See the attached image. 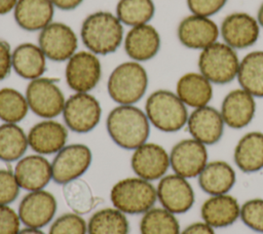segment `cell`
Returning a JSON list of instances; mask_svg holds the SVG:
<instances>
[{
    "mask_svg": "<svg viewBox=\"0 0 263 234\" xmlns=\"http://www.w3.org/2000/svg\"><path fill=\"white\" fill-rule=\"evenodd\" d=\"M92 162L90 148L81 143L67 144L51 160L52 181L61 186L82 178Z\"/></svg>",
    "mask_w": 263,
    "mask_h": 234,
    "instance_id": "cell-9",
    "label": "cell"
},
{
    "mask_svg": "<svg viewBox=\"0 0 263 234\" xmlns=\"http://www.w3.org/2000/svg\"><path fill=\"white\" fill-rule=\"evenodd\" d=\"M18 234H46L45 232L42 231V229H36V228H29V227H24L21 229Z\"/></svg>",
    "mask_w": 263,
    "mask_h": 234,
    "instance_id": "cell-45",
    "label": "cell"
},
{
    "mask_svg": "<svg viewBox=\"0 0 263 234\" xmlns=\"http://www.w3.org/2000/svg\"><path fill=\"white\" fill-rule=\"evenodd\" d=\"M155 13L153 0H119L115 14L123 26L129 28L150 24Z\"/></svg>",
    "mask_w": 263,
    "mask_h": 234,
    "instance_id": "cell-34",
    "label": "cell"
},
{
    "mask_svg": "<svg viewBox=\"0 0 263 234\" xmlns=\"http://www.w3.org/2000/svg\"><path fill=\"white\" fill-rule=\"evenodd\" d=\"M156 194L160 206L176 216L189 211L195 202L194 189L189 179L175 172L166 173L157 181Z\"/></svg>",
    "mask_w": 263,
    "mask_h": 234,
    "instance_id": "cell-11",
    "label": "cell"
},
{
    "mask_svg": "<svg viewBox=\"0 0 263 234\" xmlns=\"http://www.w3.org/2000/svg\"><path fill=\"white\" fill-rule=\"evenodd\" d=\"M25 95L30 111L42 119H54L63 113L66 98L51 78L42 76L29 81Z\"/></svg>",
    "mask_w": 263,
    "mask_h": 234,
    "instance_id": "cell-7",
    "label": "cell"
},
{
    "mask_svg": "<svg viewBox=\"0 0 263 234\" xmlns=\"http://www.w3.org/2000/svg\"><path fill=\"white\" fill-rule=\"evenodd\" d=\"M256 109V98L239 87L230 90L224 96L219 110L226 126L241 129L253 121Z\"/></svg>",
    "mask_w": 263,
    "mask_h": 234,
    "instance_id": "cell-21",
    "label": "cell"
},
{
    "mask_svg": "<svg viewBox=\"0 0 263 234\" xmlns=\"http://www.w3.org/2000/svg\"><path fill=\"white\" fill-rule=\"evenodd\" d=\"M47 57L38 44L25 42L12 49V70L26 80H34L44 75Z\"/></svg>",
    "mask_w": 263,
    "mask_h": 234,
    "instance_id": "cell-28",
    "label": "cell"
},
{
    "mask_svg": "<svg viewBox=\"0 0 263 234\" xmlns=\"http://www.w3.org/2000/svg\"><path fill=\"white\" fill-rule=\"evenodd\" d=\"M180 234H216V232L213 227L203 221H199L185 227L183 230H181Z\"/></svg>",
    "mask_w": 263,
    "mask_h": 234,
    "instance_id": "cell-42",
    "label": "cell"
},
{
    "mask_svg": "<svg viewBox=\"0 0 263 234\" xmlns=\"http://www.w3.org/2000/svg\"><path fill=\"white\" fill-rule=\"evenodd\" d=\"M22 225L17 210L10 205L0 204V234H18Z\"/></svg>",
    "mask_w": 263,
    "mask_h": 234,
    "instance_id": "cell-39",
    "label": "cell"
},
{
    "mask_svg": "<svg viewBox=\"0 0 263 234\" xmlns=\"http://www.w3.org/2000/svg\"><path fill=\"white\" fill-rule=\"evenodd\" d=\"M256 18H257V21H258L259 26H260L261 28H263V2L261 3V5H260L259 8H258Z\"/></svg>",
    "mask_w": 263,
    "mask_h": 234,
    "instance_id": "cell-46",
    "label": "cell"
},
{
    "mask_svg": "<svg viewBox=\"0 0 263 234\" xmlns=\"http://www.w3.org/2000/svg\"><path fill=\"white\" fill-rule=\"evenodd\" d=\"M47 234H87V222L81 215L66 212L50 223Z\"/></svg>",
    "mask_w": 263,
    "mask_h": 234,
    "instance_id": "cell-36",
    "label": "cell"
},
{
    "mask_svg": "<svg viewBox=\"0 0 263 234\" xmlns=\"http://www.w3.org/2000/svg\"><path fill=\"white\" fill-rule=\"evenodd\" d=\"M80 39L85 48L97 55L113 53L123 43V25L115 13L96 11L83 20Z\"/></svg>",
    "mask_w": 263,
    "mask_h": 234,
    "instance_id": "cell-2",
    "label": "cell"
},
{
    "mask_svg": "<svg viewBox=\"0 0 263 234\" xmlns=\"http://www.w3.org/2000/svg\"><path fill=\"white\" fill-rule=\"evenodd\" d=\"M68 127L55 119H42L27 132L29 148L37 154L55 155L68 142Z\"/></svg>",
    "mask_w": 263,
    "mask_h": 234,
    "instance_id": "cell-18",
    "label": "cell"
},
{
    "mask_svg": "<svg viewBox=\"0 0 263 234\" xmlns=\"http://www.w3.org/2000/svg\"><path fill=\"white\" fill-rule=\"evenodd\" d=\"M37 44L47 60L67 62L78 48V36L67 24L51 22L39 32Z\"/></svg>",
    "mask_w": 263,
    "mask_h": 234,
    "instance_id": "cell-12",
    "label": "cell"
},
{
    "mask_svg": "<svg viewBox=\"0 0 263 234\" xmlns=\"http://www.w3.org/2000/svg\"><path fill=\"white\" fill-rule=\"evenodd\" d=\"M12 170L21 189L27 192L45 189L52 181L51 161L37 153L23 156Z\"/></svg>",
    "mask_w": 263,
    "mask_h": 234,
    "instance_id": "cell-20",
    "label": "cell"
},
{
    "mask_svg": "<svg viewBox=\"0 0 263 234\" xmlns=\"http://www.w3.org/2000/svg\"><path fill=\"white\" fill-rule=\"evenodd\" d=\"M219 28L223 42L235 50L253 46L258 41L261 29L257 18L247 12L226 15Z\"/></svg>",
    "mask_w": 263,
    "mask_h": 234,
    "instance_id": "cell-16",
    "label": "cell"
},
{
    "mask_svg": "<svg viewBox=\"0 0 263 234\" xmlns=\"http://www.w3.org/2000/svg\"><path fill=\"white\" fill-rule=\"evenodd\" d=\"M21 190L13 170L0 168V204L10 205L17 199Z\"/></svg>",
    "mask_w": 263,
    "mask_h": 234,
    "instance_id": "cell-38",
    "label": "cell"
},
{
    "mask_svg": "<svg viewBox=\"0 0 263 234\" xmlns=\"http://www.w3.org/2000/svg\"><path fill=\"white\" fill-rule=\"evenodd\" d=\"M228 0H186L187 7L192 14L212 17L218 13Z\"/></svg>",
    "mask_w": 263,
    "mask_h": 234,
    "instance_id": "cell-40",
    "label": "cell"
},
{
    "mask_svg": "<svg viewBox=\"0 0 263 234\" xmlns=\"http://www.w3.org/2000/svg\"><path fill=\"white\" fill-rule=\"evenodd\" d=\"M239 220L249 229L263 234V198H251L241 203Z\"/></svg>",
    "mask_w": 263,
    "mask_h": 234,
    "instance_id": "cell-37",
    "label": "cell"
},
{
    "mask_svg": "<svg viewBox=\"0 0 263 234\" xmlns=\"http://www.w3.org/2000/svg\"><path fill=\"white\" fill-rule=\"evenodd\" d=\"M30 109L25 93L12 87L0 89V120L5 123H20Z\"/></svg>",
    "mask_w": 263,
    "mask_h": 234,
    "instance_id": "cell-35",
    "label": "cell"
},
{
    "mask_svg": "<svg viewBox=\"0 0 263 234\" xmlns=\"http://www.w3.org/2000/svg\"><path fill=\"white\" fill-rule=\"evenodd\" d=\"M240 205L230 193L211 195L201 204V221L214 229L229 227L239 220Z\"/></svg>",
    "mask_w": 263,
    "mask_h": 234,
    "instance_id": "cell-23",
    "label": "cell"
},
{
    "mask_svg": "<svg viewBox=\"0 0 263 234\" xmlns=\"http://www.w3.org/2000/svg\"><path fill=\"white\" fill-rule=\"evenodd\" d=\"M62 116L69 130L76 133H87L100 123L102 107L98 99L90 92H74L66 99Z\"/></svg>",
    "mask_w": 263,
    "mask_h": 234,
    "instance_id": "cell-8",
    "label": "cell"
},
{
    "mask_svg": "<svg viewBox=\"0 0 263 234\" xmlns=\"http://www.w3.org/2000/svg\"><path fill=\"white\" fill-rule=\"evenodd\" d=\"M54 9L50 0H17L13 17L21 29L39 33L53 22Z\"/></svg>",
    "mask_w": 263,
    "mask_h": 234,
    "instance_id": "cell-24",
    "label": "cell"
},
{
    "mask_svg": "<svg viewBox=\"0 0 263 234\" xmlns=\"http://www.w3.org/2000/svg\"><path fill=\"white\" fill-rule=\"evenodd\" d=\"M129 222L126 215L115 208L96 210L87 221V234H128Z\"/></svg>",
    "mask_w": 263,
    "mask_h": 234,
    "instance_id": "cell-31",
    "label": "cell"
},
{
    "mask_svg": "<svg viewBox=\"0 0 263 234\" xmlns=\"http://www.w3.org/2000/svg\"><path fill=\"white\" fill-rule=\"evenodd\" d=\"M199 188L209 196L230 193L236 183L234 167L225 160L209 161L197 177Z\"/></svg>",
    "mask_w": 263,
    "mask_h": 234,
    "instance_id": "cell-25",
    "label": "cell"
},
{
    "mask_svg": "<svg viewBox=\"0 0 263 234\" xmlns=\"http://www.w3.org/2000/svg\"><path fill=\"white\" fill-rule=\"evenodd\" d=\"M122 44L132 61L142 63L157 55L161 46V38L154 26L145 24L130 28L124 35Z\"/></svg>",
    "mask_w": 263,
    "mask_h": 234,
    "instance_id": "cell-22",
    "label": "cell"
},
{
    "mask_svg": "<svg viewBox=\"0 0 263 234\" xmlns=\"http://www.w3.org/2000/svg\"><path fill=\"white\" fill-rule=\"evenodd\" d=\"M225 126L220 110L210 105L192 109L186 123L190 136L206 147L220 142Z\"/></svg>",
    "mask_w": 263,
    "mask_h": 234,
    "instance_id": "cell-19",
    "label": "cell"
},
{
    "mask_svg": "<svg viewBox=\"0 0 263 234\" xmlns=\"http://www.w3.org/2000/svg\"><path fill=\"white\" fill-rule=\"evenodd\" d=\"M151 126L162 132H177L186 127L189 116L187 106L175 91L157 89L151 92L144 109Z\"/></svg>",
    "mask_w": 263,
    "mask_h": 234,
    "instance_id": "cell-3",
    "label": "cell"
},
{
    "mask_svg": "<svg viewBox=\"0 0 263 234\" xmlns=\"http://www.w3.org/2000/svg\"><path fill=\"white\" fill-rule=\"evenodd\" d=\"M236 79L254 98H263V50L251 51L240 60Z\"/></svg>",
    "mask_w": 263,
    "mask_h": 234,
    "instance_id": "cell-29",
    "label": "cell"
},
{
    "mask_svg": "<svg viewBox=\"0 0 263 234\" xmlns=\"http://www.w3.org/2000/svg\"><path fill=\"white\" fill-rule=\"evenodd\" d=\"M29 148L28 134L18 123L0 124V160L3 162H16Z\"/></svg>",
    "mask_w": 263,
    "mask_h": 234,
    "instance_id": "cell-30",
    "label": "cell"
},
{
    "mask_svg": "<svg viewBox=\"0 0 263 234\" xmlns=\"http://www.w3.org/2000/svg\"><path fill=\"white\" fill-rule=\"evenodd\" d=\"M149 77L141 63L127 61L116 66L107 80V91L117 105H136L146 94Z\"/></svg>",
    "mask_w": 263,
    "mask_h": 234,
    "instance_id": "cell-4",
    "label": "cell"
},
{
    "mask_svg": "<svg viewBox=\"0 0 263 234\" xmlns=\"http://www.w3.org/2000/svg\"><path fill=\"white\" fill-rule=\"evenodd\" d=\"M57 209L55 196L42 189L27 192L20 201L17 213L25 227L42 229L54 220Z\"/></svg>",
    "mask_w": 263,
    "mask_h": 234,
    "instance_id": "cell-14",
    "label": "cell"
},
{
    "mask_svg": "<svg viewBox=\"0 0 263 234\" xmlns=\"http://www.w3.org/2000/svg\"><path fill=\"white\" fill-rule=\"evenodd\" d=\"M62 187L64 200L71 211L84 216L96 207L97 198L91 187L84 179H76Z\"/></svg>",
    "mask_w": 263,
    "mask_h": 234,
    "instance_id": "cell-32",
    "label": "cell"
},
{
    "mask_svg": "<svg viewBox=\"0 0 263 234\" xmlns=\"http://www.w3.org/2000/svg\"><path fill=\"white\" fill-rule=\"evenodd\" d=\"M112 206L125 215H143L157 202L156 186L140 177L117 181L110 190Z\"/></svg>",
    "mask_w": 263,
    "mask_h": 234,
    "instance_id": "cell-5",
    "label": "cell"
},
{
    "mask_svg": "<svg viewBox=\"0 0 263 234\" xmlns=\"http://www.w3.org/2000/svg\"><path fill=\"white\" fill-rule=\"evenodd\" d=\"M140 234H180L181 227L176 215L161 206H154L142 215Z\"/></svg>",
    "mask_w": 263,
    "mask_h": 234,
    "instance_id": "cell-33",
    "label": "cell"
},
{
    "mask_svg": "<svg viewBox=\"0 0 263 234\" xmlns=\"http://www.w3.org/2000/svg\"><path fill=\"white\" fill-rule=\"evenodd\" d=\"M58 9L69 11L77 8L84 0H50Z\"/></svg>",
    "mask_w": 263,
    "mask_h": 234,
    "instance_id": "cell-43",
    "label": "cell"
},
{
    "mask_svg": "<svg viewBox=\"0 0 263 234\" xmlns=\"http://www.w3.org/2000/svg\"><path fill=\"white\" fill-rule=\"evenodd\" d=\"M110 139L124 150H135L148 142L151 124L144 110L136 105H117L106 118Z\"/></svg>",
    "mask_w": 263,
    "mask_h": 234,
    "instance_id": "cell-1",
    "label": "cell"
},
{
    "mask_svg": "<svg viewBox=\"0 0 263 234\" xmlns=\"http://www.w3.org/2000/svg\"><path fill=\"white\" fill-rule=\"evenodd\" d=\"M213 83L199 72H187L176 83L175 92L187 108L196 109L210 105L213 99Z\"/></svg>",
    "mask_w": 263,
    "mask_h": 234,
    "instance_id": "cell-26",
    "label": "cell"
},
{
    "mask_svg": "<svg viewBox=\"0 0 263 234\" xmlns=\"http://www.w3.org/2000/svg\"><path fill=\"white\" fill-rule=\"evenodd\" d=\"M12 70V49L6 40L0 39V81L6 79Z\"/></svg>",
    "mask_w": 263,
    "mask_h": 234,
    "instance_id": "cell-41",
    "label": "cell"
},
{
    "mask_svg": "<svg viewBox=\"0 0 263 234\" xmlns=\"http://www.w3.org/2000/svg\"><path fill=\"white\" fill-rule=\"evenodd\" d=\"M233 161L245 173H254L263 169V132L254 130L245 133L234 147Z\"/></svg>",
    "mask_w": 263,
    "mask_h": 234,
    "instance_id": "cell-27",
    "label": "cell"
},
{
    "mask_svg": "<svg viewBox=\"0 0 263 234\" xmlns=\"http://www.w3.org/2000/svg\"><path fill=\"white\" fill-rule=\"evenodd\" d=\"M130 167L137 177L152 183L159 181L171 168L170 153L157 143L146 142L133 150Z\"/></svg>",
    "mask_w": 263,
    "mask_h": 234,
    "instance_id": "cell-15",
    "label": "cell"
},
{
    "mask_svg": "<svg viewBox=\"0 0 263 234\" xmlns=\"http://www.w3.org/2000/svg\"><path fill=\"white\" fill-rule=\"evenodd\" d=\"M102 77V64L99 55L85 50H77L67 62L65 79L74 92H90Z\"/></svg>",
    "mask_w": 263,
    "mask_h": 234,
    "instance_id": "cell-10",
    "label": "cell"
},
{
    "mask_svg": "<svg viewBox=\"0 0 263 234\" xmlns=\"http://www.w3.org/2000/svg\"><path fill=\"white\" fill-rule=\"evenodd\" d=\"M236 51L223 41L213 43L200 50L197 61L198 72L213 84L230 83L236 79L240 63Z\"/></svg>",
    "mask_w": 263,
    "mask_h": 234,
    "instance_id": "cell-6",
    "label": "cell"
},
{
    "mask_svg": "<svg viewBox=\"0 0 263 234\" xmlns=\"http://www.w3.org/2000/svg\"><path fill=\"white\" fill-rule=\"evenodd\" d=\"M17 0H0V15L13 11Z\"/></svg>",
    "mask_w": 263,
    "mask_h": 234,
    "instance_id": "cell-44",
    "label": "cell"
},
{
    "mask_svg": "<svg viewBox=\"0 0 263 234\" xmlns=\"http://www.w3.org/2000/svg\"><path fill=\"white\" fill-rule=\"evenodd\" d=\"M177 37L184 47L202 50L218 41L220 28L211 17L191 13L180 21Z\"/></svg>",
    "mask_w": 263,
    "mask_h": 234,
    "instance_id": "cell-17",
    "label": "cell"
},
{
    "mask_svg": "<svg viewBox=\"0 0 263 234\" xmlns=\"http://www.w3.org/2000/svg\"><path fill=\"white\" fill-rule=\"evenodd\" d=\"M168 153L172 171L189 180L197 178L209 162L208 147L191 136L177 142Z\"/></svg>",
    "mask_w": 263,
    "mask_h": 234,
    "instance_id": "cell-13",
    "label": "cell"
}]
</instances>
